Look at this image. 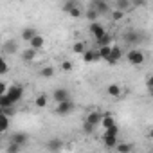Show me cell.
Returning <instances> with one entry per match:
<instances>
[{
    "label": "cell",
    "mask_w": 153,
    "mask_h": 153,
    "mask_svg": "<svg viewBox=\"0 0 153 153\" xmlns=\"http://www.w3.org/2000/svg\"><path fill=\"white\" fill-rule=\"evenodd\" d=\"M54 112H56L58 115H68V114H72V112H74V103H72L70 99H65V101H59Z\"/></svg>",
    "instance_id": "cell-3"
},
{
    "label": "cell",
    "mask_w": 153,
    "mask_h": 153,
    "mask_svg": "<svg viewBox=\"0 0 153 153\" xmlns=\"http://www.w3.org/2000/svg\"><path fill=\"white\" fill-rule=\"evenodd\" d=\"M54 67H42L40 68V76H42V78H52V76H54Z\"/></svg>",
    "instance_id": "cell-25"
},
{
    "label": "cell",
    "mask_w": 153,
    "mask_h": 153,
    "mask_svg": "<svg viewBox=\"0 0 153 153\" xmlns=\"http://www.w3.org/2000/svg\"><path fill=\"white\" fill-rule=\"evenodd\" d=\"M124 18V11H121V9H114L112 11V20L114 22H119V20H123Z\"/></svg>",
    "instance_id": "cell-33"
},
{
    "label": "cell",
    "mask_w": 153,
    "mask_h": 153,
    "mask_svg": "<svg viewBox=\"0 0 153 153\" xmlns=\"http://www.w3.org/2000/svg\"><path fill=\"white\" fill-rule=\"evenodd\" d=\"M36 56H38V51H34L33 47H29V49H25V51L22 52V59H24V61H34Z\"/></svg>",
    "instance_id": "cell-14"
},
{
    "label": "cell",
    "mask_w": 153,
    "mask_h": 153,
    "mask_svg": "<svg viewBox=\"0 0 153 153\" xmlns=\"http://www.w3.org/2000/svg\"><path fill=\"white\" fill-rule=\"evenodd\" d=\"M114 149H117L119 153H130V151H131V146H130V144H126V142H117Z\"/></svg>",
    "instance_id": "cell-28"
},
{
    "label": "cell",
    "mask_w": 153,
    "mask_h": 153,
    "mask_svg": "<svg viewBox=\"0 0 153 153\" xmlns=\"http://www.w3.org/2000/svg\"><path fill=\"white\" fill-rule=\"evenodd\" d=\"M29 43H31V47H33L34 51H42V49H43V45H45V38H43L42 34H38V33H36V34L29 40Z\"/></svg>",
    "instance_id": "cell-8"
},
{
    "label": "cell",
    "mask_w": 153,
    "mask_h": 153,
    "mask_svg": "<svg viewBox=\"0 0 153 153\" xmlns=\"http://www.w3.org/2000/svg\"><path fill=\"white\" fill-rule=\"evenodd\" d=\"M85 49H87V47H85V43H83V42H76V43L72 45V52L79 54V56H81V54L85 52Z\"/></svg>",
    "instance_id": "cell-29"
},
{
    "label": "cell",
    "mask_w": 153,
    "mask_h": 153,
    "mask_svg": "<svg viewBox=\"0 0 153 153\" xmlns=\"http://www.w3.org/2000/svg\"><path fill=\"white\" fill-rule=\"evenodd\" d=\"M126 42H130V43H137L139 40H140V34L139 33H135V31H128V33H124V36H123Z\"/></svg>",
    "instance_id": "cell-19"
},
{
    "label": "cell",
    "mask_w": 153,
    "mask_h": 153,
    "mask_svg": "<svg viewBox=\"0 0 153 153\" xmlns=\"http://www.w3.org/2000/svg\"><path fill=\"white\" fill-rule=\"evenodd\" d=\"M112 124H115V119H114V115H112L110 112L103 114V117H101V123H99V126H103V128H108V126H112Z\"/></svg>",
    "instance_id": "cell-15"
},
{
    "label": "cell",
    "mask_w": 153,
    "mask_h": 153,
    "mask_svg": "<svg viewBox=\"0 0 153 153\" xmlns=\"http://www.w3.org/2000/svg\"><path fill=\"white\" fill-rule=\"evenodd\" d=\"M6 90H7V85H6L4 81H0V96H4V94H6Z\"/></svg>",
    "instance_id": "cell-39"
},
{
    "label": "cell",
    "mask_w": 153,
    "mask_h": 153,
    "mask_svg": "<svg viewBox=\"0 0 153 153\" xmlns=\"http://www.w3.org/2000/svg\"><path fill=\"white\" fill-rule=\"evenodd\" d=\"M88 31H90V34H92L94 38H99L103 33H106V31L103 29V25H101V24H97V20H96V22H90V25H88Z\"/></svg>",
    "instance_id": "cell-10"
},
{
    "label": "cell",
    "mask_w": 153,
    "mask_h": 153,
    "mask_svg": "<svg viewBox=\"0 0 153 153\" xmlns=\"http://www.w3.org/2000/svg\"><path fill=\"white\" fill-rule=\"evenodd\" d=\"M0 112H2V114H6L7 117H13V115H15V108H13V106H6V108H0Z\"/></svg>",
    "instance_id": "cell-36"
},
{
    "label": "cell",
    "mask_w": 153,
    "mask_h": 153,
    "mask_svg": "<svg viewBox=\"0 0 153 153\" xmlns=\"http://www.w3.org/2000/svg\"><path fill=\"white\" fill-rule=\"evenodd\" d=\"M9 123H11V117H7L6 114L0 112V135L9 130Z\"/></svg>",
    "instance_id": "cell-13"
},
{
    "label": "cell",
    "mask_w": 153,
    "mask_h": 153,
    "mask_svg": "<svg viewBox=\"0 0 153 153\" xmlns=\"http://www.w3.org/2000/svg\"><path fill=\"white\" fill-rule=\"evenodd\" d=\"M92 7L99 13V15H106L110 11V6L106 0H92Z\"/></svg>",
    "instance_id": "cell-7"
},
{
    "label": "cell",
    "mask_w": 153,
    "mask_h": 153,
    "mask_svg": "<svg viewBox=\"0 0 153 153\" xmlns=\"http://www.w3.org/2000/svg\"><path fill=\"white\" fill-rule=\"evenodd\" d=\"M52 99H54L56 103L65 101V99H70V92H68L67 88H56V90L52 92Z\"/></svg>",
    "instance_id": "cell-9"
},
{
    "label": "cell",
    "mask_w": 153,
    "mask_h": 153,
    "mask_svg": "<svg viewBox=\"0 0 153 153\" xmlns=\"http://www.w3.org/2000/svg\"><path fill=\"white\" fill-rule=\"evenodd\" d=\"M67 15H68L70 18H81V16H83V7H81V4L76 6V7H72Z\"/></svg>",
    "instance_id": "cell-23"
},
{
    "label": "cell",
    "mask_w": 153,
    "mask_h": 153,
    "mask_svg": "<svg viewBox=\"0 0 153 153\" xmlns=\"http://www.w3.org/2000/svg\"><path fill=\"white\" fill-rule=\"evenodd\" d=\"M130 4L133 7H144L146 6V0H130Z\"/></svg>",
    "instance_id": "cell-38"
},
{
    "label": "cell",
    "mask_w": 153,
    "mask_h": 153,
    "mask_svg": "<svg viewBox=\"0 0 153 153\" xmlns=\"http://www.w3.org/2000/svg\"><path fill=\"white\" fill-rule=\"evenodd\" d=\"M105 135H114V137H117V135H119V126H117V124H112V126L105 128Z\"/></svg>",
    "instance_id": "cell-31"
},
{
    "label": "cell",
    "mask_w": 153,
    "mask_h": 153,
    "mask_svg": "<svg viewBox=\"0 0 153 153\" xmlns=\"http://www.w3.org/2000/svg\"><path fill=\"white\" fill-rule=\"evenodd\" d=\"M61 70H63V72H70V70H72V61H68V59L61 61Z\"/></svg>",
    "instance_id": "cell-35"
},
{
    "label": "cell",
    "mask_w": 153,
    "mask_h": 153,
    "mask_svg": "<svg viewBox=\"0 0 153 153\" xmlns=\"http://www.w3.org/2000/svg\"><path fill=\"white\" fill-rule=\"evenodd\" d=\"M24 146H20V144H16V142H13V140H9V144H7V151L9 153H16V151H20Z\"/></svg>",
    "instance_id": "cell-34"
},
{
    "label": "cell",
    "mask_w": 153,
    "mask_h": 153,
    "mask_svg": "<svg viewBox=\"0 0 153 153\" xmlns=\"http://www.w3.org/2000/svg\"><path fill=\"white\" fill-rule=\"evenodd\" d=\"M9 140L16 142V144H20V146H25V142H27V133H24V131H15Z\"/></svg>",
    "instance_id": "cell-12"
},
{
    "label": "cell",
    "mask_w": 153,
    "mask_h": 153,
    "mask_svg": "<svg viewBox=\"0 0 153 153\" xmlns=\"http://www.w3.org/2000/svg\"><path fill=\"white\" fill-rule=\"evenodd\" d=\"M101 117H103V114L99 112V110H90L88 114H87V123L88 124H92V126H99V123H101Z\"/></svg>",
    "instance_id": "cell-6"
},
{
    "label": "cell",
    "mask_w": 153,
    "mask_h": 153,
    "mask_svg": "<svg viewBox=\"0 0 153 153\" xmlns=\"http://www.w3.org/2000/svg\"><path fill=\"white\" fill-rule=\"evenodd\" d=\"M4 52H7V54H16V52H18V42L9 38V40L4 43Z\"/></svg>",
    "instance_id": "cell-11"
},
{
    "label": "cell",
    "mask_w": 153,
    "mask_h": 153,
    "mask_svg": "<svg viewBox=\"0 0 153 153\" xmlns=\"http://www.w3.org/2000/svg\"><path fill=\"white\" fill-rule=\"evenodd\" d=\"M81 56H83V61H85V63H97V61H101L99 52L94 51V49H85V52H83Z\"/></svg>",
    "instance_id": "cell-5"
},
{
    "label": "cell",
    "mask_w": 153,
    "mask_h": 153,
    "mask_svg": "<svg viewBox=\"0 0 153 153\" xmlns=\"http://www.w3.org/2000/svg\"><path fill=\"white\" fill-rule=\"evenodd\" d=\"M94 130H96V126H92V124H88V123L85 121V124H83V131H85L87 135H90V133H92Z\"/></svg>",
    "instance_id": "cell-37"
},
{
    "label": "cell",
    "mask_w": 153,
    "mask_h": 153,
    "mask_svg": "<svg viewBox=\"0 0 153 153\" xmlns=\"http://www.w3.org/2000/svg\"><path fill=\"white\" fill-rule=\"evenodd\" d=\"M76 6H79V2H78V0H67V2L63 4V11L65 13H68L72 7H76Z\"/></svg>",
    "instance_id": "cell-32"
},
{
    "label": "cell",
    "mask_w": 153,
    "mask_h": 153,
    "mask_svg": "<svg viewBox=\"0 0 153 153\" xmlns=\"http://www.w3.org/2000/svg\"><path fill=\"white\" fill-rule=\"evenodd\" d=\"M34 105H36L38 108H45V106H47V96H45V94H40V96H36V99H34Z\"/></svg>",
    "instance_id": "cell-27"
},
{
    "label": "cell",
    "mask_w": 153,
    "mask_h": 153,
    "mask_svg": "<svg viewBox=\"0 0 153 153\" xmlns=\"http://www.w3.org/2000/svg\"><path fill=\"white\" fill-rule=\"evenodd\" d=\"M103 142H105V146L108 149H114L115 144H117V137H114V135H103Z\"/></svg>",
    "instance_id": "cell-20"
},
{
    "label": "cell",
    "mask_w": 153,
    "mask_h": 153,
    "mask_svg": "<svg viewBox=\"0 0 153 153\" xmlns=\"http://www.w3.org/2000/svg\"><path fill=\"white\" fill-rule=\"evenodd\" d=\"M106 92H108V96H112V97H121V94H123V88H121L119 85L112 83V85H108Z\"/></svg>",
    "instance_id": "cell-17"
},
{
    "label": "cell",
    "mask_w": 153,
    "mask_h": 153,
    "mask_svg": "<svg viewBox=\"0 0 153 153\" xmlns=\"http://www.w3.org/2000/svg\"><path fill=\"white\" fill-rule=\"evenodd\" d=\"M96 42H97L99 47H101V45H112V36H110L108 33H103L99 38H96Z\"/></svg>",
    "instance_id": "cell-22"
},
{
    "label": "cell",
    "mask_w": 153,
    "mask_h": 153,
    "mask_svg": "<svg viewBox=\"0 0 153 153\" xmlns=\"http://www.w3.org/2000/svg\"><path fill=\"white\" fill-rule=\"evenodd\" d=\"M34 34H36V29H34V27H24V29H22V33H20V36H22V40H24V42H29Z\"/></svg>",
    "instance_id": "cell-16"
},
{
    "label": "cell",
    "mask_w": 153,
    "mask_h": 153,
    "mask_svg": "<svg viewBox=\"0 0 153 153\" xmlns=\"http://www.w3.org/2000/svg\"><path fill=\"white\" fill-rule=\"evenodd\" d=\"M6 96H7V97L11 99V103L15 105L16 101L22 99V96H24V87H22V85H9L7 90H6Z\"/></svg>",
    "instance_id": "cell-2"
},
{
    "label": "cell",
    "mask_w": 153,
    "mask_h": 153,
    "mask_svg": "<svg viewBox=\"0 0 153 153\" xmlns=\"http://www.w3.org/2000/svg\"><path fill=\"white\" fill-rule=\"evenodd\" d=\"M9 72V65H7V61L4 59V56L0 54V76H4V74H7Z\"/></svg>",
    "instance_id": "cell-30"
},
{
    "label": "cell",
    "mask_w": 153,
    "mask_h": 153,
    "mask_svg": "<svg viewBox=\"0 0 153 153\" xmlns=\"http://www.w3.org/2000/svg\"><path fill=\"white\" fill-rule=\"evenodd\" d=\"M110 49H112V45H101L99 49H97V52H99V56H101V59H108L110 58Z\"/></svg>",
    "instance_id": "cell-24"
},
{
    "label": "cell",
    "mask_w": 153,
    "mask_h": 153,
    "mask_svg": "<svg viewBox=\"0 0 153 153\" xmlns=\"http://www.w3.org/2000/svg\"><path fill=\"white\" fill-rule=\"evenodd\" d=\"M63 148V142L59 140V139H51L49 142H47V149H52V151H59Z\"/></svg>",
    "instance_id": "cell-21"
},
{
    "label": "cell",
    "mask_w": 153,
    "mask_h": 153,
    "mask_svg": "<svg viewBox=\"0 0 153 153\" xmlns=\"http://www.w3.org/2000/svg\"><path fill=\"white\" fill-rule=\"evenodd\" d=\"M121 58H123V51H121V47L112 45V49H110V58L106 59V63H108V65H117V63L121 61Z\"/></svg>",
    "instance_id": "cell-4"
},
{
    "label": "cell",
    "mask_w": 153,
    "mask_h": 153,
    "mask_svg": "<svg viewBox=\"0 0 153 153\" xmlns=\"http://www.w3.org/2000/svg\"><path fill=\"white\" fill-rule=\"evenodd\" d=\"M130 7H131L130 0H117V2H115V9H121V11H128Z\"/></svg>",
    "instance_id": "cell-26"
},
{
    "label": "cell",
    "mask_w": 153,
    "mask_h": 153,
    "mask_svg": "<svg viewBox=\"0 0 153 153\" xmlns=\"http://www.w3.org/2000/svg\"><path fill=\"white\" fill-rule=\"evenodd\" d=\"M126 59H128L130 65H133V67H140V65L144 63L146 56H144L142 51H139V49H131V51L126 54Z\"/></svg>",
    "instance_id": "cell-1"
},
{
    "label": "cell",
    "mask_w": 153,
    "mask_h": 153,
    "mask_svg": "<svg viewBox=\"0 0 153 153\" xmlns=\"http://www.w3.org/2000/svg\"><path fill=\"white\" fill-rule=\"evenodd\" d=\"M83 15H85V18H87L88 22H96V20H97V18L101 16V15H99V13H97V11L94 9V7H90V9L83 11Z\"/></svg>",
    "instance_id": "cell-18"
}]
</instances>
